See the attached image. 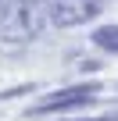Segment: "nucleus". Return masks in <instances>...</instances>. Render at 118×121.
<instances>
[{"label":"nucleus","instance_id":"nucleus-2","mask_svg":"<svg viewBox=\"0 0 118 121\" xmlns=\"http://www.w3.org/2000/svg\"><path fill=\"white\" fill-rule=\"evenodd\" d=\"M100 82L90 78V82H75V86H65V89H54L47 96H39L32 107H29V117L32 114H61V110H72V107H86L100 96Z\"/></svg>","mask_w":118,"mask_h":121},{"label":"nucleus","instance_id":"nucleus-4","mask_svg":"<svg viewBox=\"0 0 118 121\" xmlns=\"http://www.w3.org/2000/svg\"><path fill=\"white\" fill-rule=\"evenodd\" d=\"M93 46H100V50H111V53H118V25H100V29H93Z\"/></svg>","mask_w":118,"mask_h":121},{"label":"nucleus","instance_id":"nucleus-1","mask_svg":"<svg viewBox=\"0 0 118 121\" xmlns=\"http://www.w3.org/2000/svg\"><path fill=\"white\" fill-rule=\"evenodd\" d=\"M47 11L39 14L32 4L22 0H4L0 4V43H29L32 36H39Z\"/></svg>","mask_w":118,"mask_h":121},{"label":"nucleus","instance_id":"nucleus-6","mask_svg":"<svg viewBox=\"0 0 118 121\" xmlns=\"http://www.w3.org/2000/svg\"><path fill=\"white\" fill-rule=\"evenodd\" d=\"M79 68H82V71H97V68H100V60H82Z\"/></svg>","mask_w":118,"mask_h":121},{"label":"nucleus","instance_id":"nucleus-3","mask_svg":"<svg viewBox=\"0 0 118 121\" xmlns=\"http://www.w3.org/2000/svg\"><path fill=\"white\" fill-rule=\"evenodd\" d=\"M43 11H47V22L50 25L75 29V25L93 22L104 11V0H43Z\"/></svg>","mask_w":118,"mask_h":121},{"label":"nucleus","instance_id":"nucleus-5","mask_svg":"<svg viewBox=\"0 0 118 121\" xmlns=\"http://www.w3.org/2000/svg\"><path fill=\"white\" fill-rule=\"evenodd\" d=\"M22 93H32V86H18V89H4L0 100H11V96H22Z\"/></svg>","mask_w":118,"mask_h":121},{"label":"nucleus","instance_id":"nucleus-8","mask_svg":"<svg viewBox=\"0 0 118 121\" xmlns=\"http://www.w3.org/2000/svg\"><path fill=\"white\" fill-rule=\"evenodd\" d=\"M0 4H4V0H0Z\"/></svg>","mask_w":118,"mask_h":121},{"label":"nucleus","instance_id":"nucleus-7","mask_svg":"<svg viewBox=\"0 0 118 121\" xmlns=\"http://www.w3.org/2000/svg\"><path fill=\"white\" fill-rule=\"evenodd\" d=\"M22 4H32V7H39V4H43V0H22Z\"/></svg>","mask_w":118,"mask_h":121}]
</instances>
